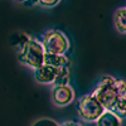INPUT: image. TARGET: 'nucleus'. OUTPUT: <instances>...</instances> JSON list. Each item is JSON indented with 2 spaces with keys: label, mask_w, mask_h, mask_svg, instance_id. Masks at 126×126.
Returning <instances> with one entry per match:
<instances>
[{
  "label": "nucleus",
  "mask_w": 126,
  "mask_h": 126,
  "mask_svg": "<svg viewBox=\"0 0 126 126\" xmlns=\"http://www.w3.org/2000/svg\"><path fill=\"white\" fill-rule=\"evenodd\" d=\"M68 79H69V71L68 67H62L58 68L57 71V77L53 85L54 86H66L68 85Z\"/></svg>",
  "instance_id": "nucleus-11"
},
{
  "label": "nucleus",
  "mask_w": 126,
  "mask_h": 126,
  "mask_svg": "<svg viewBox=\"0 0 126 126\" xmlns=\"http://www.w3.org/2000/svg\"><path fill=\"white\" fill-rule=\"evenodd\" d=\"M43 64L49 66V67H53V68H62V67H68L69 68V59L66 56L44 53V62H43Z\"/></svg>",
  "instance_id": "nucleus-7"
},
{
  "label": "nucleus",
  "mask_w": 126,
  "mask_h": 126,
  "mask_svg": "<svg viewBox=\"0 0 126 126\" xmlns=\"http://www.w3.org/2000/svg\"><path fill=\"white\" fill-rule=\"evenodd\" d=\"M52 101L56 106L63 107L67 106L73 101V97H75V91L69 85L66 86H54L53 90H52L50 93Z\"/></svg>",
  "instance_id": "nucleus-5"
},
{
  "label": "nucleus",
  "mask_w": 126,
  "mask_h": 126,
  "mask_svg": "<svg viewBox=\"0 0 126 126\" xmlns=\"http://www.w3.org/2000/svg\"><path fill=\"white\" fill-rule=\"evenodd\" d=\"M57 71L58 68L43 64L39 68L34 69V78L38 83H42V85H50V83L53 85L57 77Z\"/></svg>",
  "instance_id": "nucleus-6"
},
{
  "label": "nucleus",
  "mask_w": 126,
  "mask_h": 126,
  "mask_svg": "<svg viewBox=\"0 0 126 126\" xmlns=\"http://www.w3.org/2000/svg\"><path fill=\"white\" fill-rule=\"evenodd\" d=\"M111 112H113L121 120L126 117V94H121L117 97L116 102L113 103L111 109Z\"/></svg>",
  "instance_id": "nucleus-10"
},
{
  "label": "nucleus",
  "mask_w": 126,
  "mask_h": 126,
  "mask_svg": "<svg viewBox=\"0 0 126 126\" xmlns=\"http://www.w3.org/2000/svg\"><path fill=\"white\" fill-rule=\"evenodd\" d=\"M40 6H47V8H52V6H56L58 5V1H38L37 3Z\"/></svg>",
  "instance_id": "nucleus-12"
},
{
  "label": "nucleus",
  "mask_w": 126,
  "mask_h": 126,
  "mask_svg": "<svg viewBox=\"0 0 126 126\" xmlns=\"http://www.w3.org/2000/svg\"><path fill=\"white\" fill-rule=\"evenodd\" d=\"M20 63L23 64L37 69L40 66H43L44 62V50L42 47L40 40H38L37 38H27V40H24V43L20 48V53L18 56Z\"/></svg>",
  "instance_id": "nucleus-2"
},
{
  "label": "nucleus",
  "mask_w": 126,
  "mask_h": 126,
  "mask_svg": "<svg viewBox=\"0 0 126 126\" xmlns=\"http://www.w3.org/2000/svg\"><path fill=\"white\" fill-rule=\"evenodd\" d=\"M91 94L106 111H111L117 97L126 94V81L111 76H103L96 90Z\"/></svg>",
  "instance_id": "nucleus-1"
},
{
  "label": "nucleus",
  "mask_w": 126,
  "mask_h": 126,
  "mask_svg": "<svg viewBox=\"0 0 126 126\" xmlns=\"http://www.w3.org/2000/svg\"><path fill=\"white\" fill-rule=\"evenodd\" d=\"M113 23L117 32L120 33H126V6L119 8L113 15Z\"/></svg>",
  "instance_id": "nucleus-9"
},
{
  "label": "nucleus",
  "mask_w": 126,
  "mask_h": 126,
  "mask_svg": "<svg viewBox=\"0 0 126 126\" xmlns=\"http://www.w3.org/2000/svg\"><path fill=\"white\" fill-rule=\"evenodd\" d=\"M79 117L86 122H96L97 119L105 112V109L92 94H85L77 103Z\"/></svg>",
  "instance_id": "nucleus-4"
},
{
  "label": "nucleus",
  "mask_w": 126,
  "mask_h": 126,
  "mask_svg": "<svg viewBox=\"0 0 126 126\" xmlns=\"http://www.w3.org/2000/svg\"><path fill=\"white\" fill-rule=\"evenodd\" d=\"M61 126H81V125L77 124V122H73V121H66V122H63Z\"/></svg>",
  "instance_id": "nucleus-13"
},
{
  "label": "nucleus",
  "mask_w": 126,
  "mask_h": 126,
  "mask_svg": "<svg viewBox=\"0 0 126 126\" xmlns=\"http://www.w3.org/2000/svg\"><path fill=\"white\" fill-rule=\"evenodd\" d=\"M44 53L48 54H58L64 56L69 49V40L61 30L50 29L44 34L43 39L40 40Z\"/></svg>",
  "instance_id": "nucleus-3"
},
{
  "label": "nucleus",
  "mask_w": 126,
  "mask_h": 126,
  "mask_svg": "<svg viewBox=\"0 0 126 126\" xmlns=\"http://www.w3.org/2000/svg\"><path fill=\"white\" fill-rule=\"evenodd\" d=\"M121 125H122V120L119 119L113 112L106 110L96 121V126H121Z\"/></svg>",
  "instance_id": "nucleus-8"
}]
</instances>
